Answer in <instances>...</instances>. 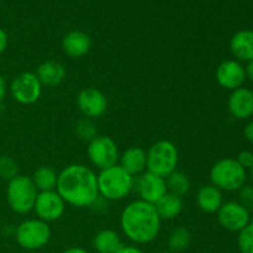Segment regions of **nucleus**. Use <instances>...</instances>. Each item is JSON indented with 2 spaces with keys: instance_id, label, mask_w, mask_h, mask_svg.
Instances as JSON below:
<instances>
[{
  "instance_id": "1",
  "label": "nucleus",
  "mask_w": 253,
  "mask_h": 253,
  "mask_svg": "<svg viewBox=\"0 0 253 253\" xmlns=\"http://www.w3.org/2000/svg\"><path fill=\"white\" fill-rule=\"evenodd\" d=\"M56 190L66 204L76 208L93 207L99 199L98 175L84 165H69L58 173Z\"/></svg>"
},
{
  "instance_id": "2",
  "label": "nucleus",
  "mask_w": 253,
  "mask_h": 253,
  "mask_svg": "<svg viewBox=\"0 0 253 253\" xmlns=\"http://www.w3.org/2000/svg\"><path fill=\"white\" fill-rule=\"evenodd\" d=\"M161 217L153 204L137 199L124 208L120 226L124 235L137 245L152 242L161 230Z\"/></svg>"
},
{
  "instance_id": "3",
  "label": "nucleus",
  "mask_w": 253,
  "mask_h": 253,
  "mask_svg": "<svg viewBox=\"0 0 253 253\" xmlns=\"http://www.w3.org/2000/svg\"><path fill=\"white\" fill-rule=\"evenodd\" d=\"M135 178L128 174L120 165L101 169L98 174L99 197L106 200H121L133 190Z\"/></svg>"
},
{
  "instance_id": "4",
  "label": "nucleus",
  "mask_w": 253,
  "mask_h": 253,
  "mask_svg": "<svg viewBox=\"0 0 253 253\" xmlns=\"http://www.w3.org/2000/svg\"><path fill=\"white\" fill-rule=\"evenodd\" d=\"M247 173L235 158H222L210 169V180L221 192H237L246 184Z\"/></svg>"
},
{
  "instance_id": "5",
  "label": "nucleus",
  "mask_w": 253,
  "mask_h": 253,
  "mask_svg": "<svg viewBox=\"0 0 253 253\" xmlns=\"http://www.w3.org/2000/svg\"><path fill=\"white\" fill-rule=\"evenodd\" d=\"M147 170L167 178L170 173L177 170L179 163V152L177 146L168 140H161L153 143L147 152Z\"/></svg>"
},
{
  "instance_id": "6",
  "label": "nucleus",
  "mask_w": 253,
  "mask_h": 253,
  "mask_svg": "<svg viewBox=\"0 0 253 253\" xmlns=\"http://www.w3.org/2000/svg\"><path fill=\"white\" fill-rule=\"evenodd\" d=\"M39 190L35 187L31 177L20 175L10 179L6 187V202L10 209L16 214H29L34 210Z\"/></svg>"
},
{
  "instance_id": "7",
  "label": "nucleus",
  "mask_w": 253,
  "mask_h": 253,
  "mask_svg": "<svg viewBox=\"0 0 253 253\" xmlns=\"http://www.w3.org/2000/svg\"><path fill=\"white\" fill-rule=\"evenodd\" d=\"M15 239L20 247L35 251L46 246L51 239V227L40 219L24 220L15 229Z\"/></svg>"
},
{
  "instance_id": "8",
  "label": "nucleus",
  "mask_w": 253,
  "mask_h": 253,
  "mask_svg": "<svg viewBox=\"0 0 253 253\" xmlns=\"http://www.w3.org/2000/svg\"><path fill=\"white\" fill-rule=\"evenodd\" d=\"M86 153L91 165L100 170L118 165L120 158L118 145L109 136H96L93 138L88 142Z\"/></svg>"
},
{
  "instance_id": "9",
  "label": "nucleus",
  "mask_w": 253,
  "mask_h": 253,
  "mask_svg": "<svg viewBox=\"0 0 253 253\" xmlns=\"http://www.w3.org/2000/svg\"><path fill=\"white\" fill-rule=\"evenodd\" d=\"M42 86L43 85L36 74L32 72H22L10 83V93L19 104L31 105L41 98Z\"/></svg>"
},
{
  "instance_id": "10",
  "label": "nucleus",
  "mask_w": 253,
  "mask_h": 253,
  "mask_svg": "<svg viewBox=\"0 0 253 253\" xmlns=\"http://www.w3.org/2000/svg\"><path fill=\"white\" fill-rule=\"evenodd\" d=\"M66 210V203L57 190L39 192L35 200L34 211L37 219L44 222H53L61 219Z\"/></svg>"
},
{
  "instance_id": "11",
  "label": "nucleus",
  "mask_w": 253,
  "mask_h": 253,
  "mask_svg": "<svg viewBox=\"0 0 253 253\" xmlns=\"http://www.w3.org/2000/svg\"><path fill=\"white\" fill-rule=\"evenodd\" d=\"M133 189L141 200L155 205L167 193V185L165 178L146 170L142 174L135 177Z\"/></svg>"
},
{
  "instance_id": "12",
  "label": "nucleus",
  "mask_w": 253,
  "mask_h": 253,
  "mask_svg": "<svg viewBox=\"0 0 253 253\" xmlns=\"http://www.w3.org/2000/svg\"><path fill=\"white\" fill-rule=\"evenodd\" d=\"M77 106L86 119H99L108 110V99L99 89L84 88L77 95Z\"/></svg>"
},
{
  "instance_id": "13",
  "label": "nucleus",
  "mask_w": 253,
  "mask_h": 253,
  "mask_svg": "<svg viewBox=\"0 0 253 253\" xmlns=\"http://www.w3.org/2000/svg\"><path fill=\"white\" fill-rule=\"evenodd\" d=\"M216 214L220 225L232 232H240L251 222L250 211L239 202L224 203Z\"/></svg>"
},
{
  "instance_id": "14",
  "label": "nucleus",
  "mask_w": 253,
  "mask_h": 253,
  "mask_svg": "<svg viewBox=\"0 0 253 253\" xmlns=\"http://www.w3.org/2000/svg\"><path fill=\"white\" fill-rule=\"evenodd\" d=\"M215 78L219 85L227 90L241 88L246 79L245 66L236 59H227L219 64L215 72Z\"/></svg>"
},
{
  "instance_id": "15",
  "label": "nucleus",
  "mask_w": 253,
  "mask_h": 253,
  "mask_svg": "<svg viewBox=\"0 0 253 253\" xmlns=\"http://www.w3.org/2000/svg\"><path fill=\"white\" fill-rule=\"evenodd\" d=\"M229 111L235 119L246 120L253 115V91L249 88H237L230 94Z\"/></svg>"
},
{
  "instance_id": "16",
  "label": "nucleus",
  "mask_w": 253,
  "mask_h": 253,
  "mask_svg": "<svg viewBox=\"0 0 253 253\" xmlns=\"http://www.w3.org/2000/svg\"><path fill=\"white\" fill-rule=\"evenodd\" d=\"M91 40L86 32L81 30L69 31L62 40V49L71 58H81L89 53Z\"/></svg>"
},
{
  "instance_id": "17",
  "label": "nucleus",
  "mask_w": 253,
  "mask_h": 253,
  "mask_svg": "<svg viewBox=\"0 0 253 253\" xmlns=\"http://www.w3.org/2000/svg\"><path fill=\"white\" fill-rule=\"evenodd\" d=\"M119 165L135 178L147 170V153L141 147H130L120 155Z\"/></svg>"
},
{
  "instance_id": "18",
  "label": "nucleus",
  "mask_w": 253,
  "mask_h": 253,
  "mask_svg": "<svg viewBox=\"0 0 253 253\" xmlns=\"http://www.w3.org/2000/svg\"><path fill=\"white\" fill-rule=\"evenodd\" d=\"M230 51L239 62H250L253 59V31L241 30L232 36Z\"/></svg>"
},
{
  "instance_id": "19",
  "label": "nucleus",
  "mask_w": 253,
  "mask_h": 253,
  "mask_svg": "<svg viewBox=\"0 0 253 253\" xmlns=\"http://www.w3.org/2000/svg\"><path fill=\"white\" fill-rule=\"evenodd\" d=\"M42 85L57 86L64 81L67 71L62 63L57 61H46L40 64L35 73Z\"/></svg>"
},
{
  "instance_id": "20",
  "label": "nucleus",
  "mask_w": 253,
  "mask_h": 253,
  "mask_svg": "<svg viewBox=\"0 0 253 253\" xmlns=\"http://www.w3.org/2000/svg\"><path fill=\"white\" fill-rule=\"evenodd\" d=\"M224 204L222 192L212 184L203 185L197 193V205L202 211L214 214Z\"/></svg>"
},
{
  "instance_id": "21",
  "label": "nucleus",
  "mask_w": 253,
  "mask_h": 253,
  "mask_svg": "<svg viewBox=\"0 0 253 253\" xmlns=\"http://www.w3.org/2000/svg\"><path fill=\"white\" fill-rule=\"evenodd\" d=\"M183 198L177 197L172 193H166L155 204L156 211L161 220H173L183 211Z\"/></svg>"
},
{
  "instance_id": "22",
  "label": "nucleus",
  "mask_w": 253,
  "mask_h": 253,
  "mask_svg": "<svg viewBox=\"0 0 253 253\" xmlns=\"http://www.w3.org/2000/svg\"><path fill=\"white\" fill-rule=\"evenodd\" d=\"M93 246L98 253H116L123 246V241L115 230L105 229L95 235Z\"/></svg>"
},
{
  "instance_id": "23",
  "label": "nucleus",
  "mask_w": 253,
  "mask_h": 253,
  "mask_svg": "<svg viewBox=\"0 0 253 253\" xmlns=\"http://www.w3.org/2000/svg\"><path fill=\"white\" fill-rule=\"evenodd\" d=\"M35 187L39 192H48V190H56L58 173L52 167L42 166L35 170L34 175L31 177Z\"/></svg>"
},
{
  "instance_id": "24",
  "label": "nucleus",
  "mask_w": 253,
  "mask_h": 253,
  "mask_svg": "<svg viewBox=\"0 0 253 253\" xmlns=\"http://www.w3.org/2000/svg\"><path fill=\"white\" fill-rule=\"evenodd\" d=\"M166 185H167L168 193H172V194L180 198L185 197L189 193L190 187H192L189 177L185 173L179 172V170H174L166 178Z\"/></svg>"
},
{
  "instance_id": "25",
  "label": "nucleus",
  "mask_w": 253,
  "mask_h": 253,
  "mask_svg": "<svg viewBox=\"0 0 253 253\" xmlns=\"http://www.w3.org/2000/svg\"><path fill=\"white\" fill-rule=\"evenodd\" d=\"M190 241H192V235L189 230L185 227H177L170 232L168 246H169L170 252H182L189 247Z\"/></svg>"
},
{
  "instance_id": "26",
  "label": "nucleus",
  "mask_w": 253,
  "mask_h": 253,
  "mask_svg": "<svg viewBox=\"0 0 253 253\" xmlns=\"http://www.w3.org/2000/svg\"><path fill=\"white\" fill-rule=\"evenodd\" d=\"M76 135L78 136L81 140L88 141L90 142L93 138L98 136V131H96L95 125L90 119H82L76 124Z\"/></svg>"
},
{
  "instance_id": "27",
  "label": "nucleus",
  "mask_w": 253,
  "mask_h": 253,
  "mask_svg": "<svg viewBox=\"0 0 253 253\" xmlns=\"http://www.w3.org/2000/svg\"><path fill=\"white\" fill-rule=\"evenodd\" d=\"M237 244L241 253H253V222L239 232Z\"/></svg>"
},
{
  "instance_id": "28",
  "label": "nucleus",
  "mask_w": 253,
  "mask_h": 253,
  "mask_svg": "<svg viewBox=\"0 0 253 253\" xmlns=\"http://www.w3.org/2000/svg\"><path fill=\"white\" fill-rule=\"evenodd\" d=\"M19 172V167L14 158L9 156H1L0 157V177L2 179H6L9 182L10 179L15 178Z\"/></svg>"
},
{
  "instance_id": "29",
  "label": "nucleus",
  "mask_w": 253,
  "mask_h": 253,
  "mask_svg": "<svg viewBox=\"0 0 253 253\" xmlns=\"http://www.w3.org/2000/svg\"><path fill=\"white\" fill-rule=\"evenodd\" d=\"M240 204L246 208L249 211H253V185L245 184L239 190Z\"/></svg>"
},
{
  "instance_id": "30",
  "label": "nucleus",
  "mask_w": 253,
  "mask_h": 253,
  "mask_svg": "<svg viewBox=\"0 0 253 253\" xmlns=\"http://www.w3.org/2000/svg\"><path fill=\"white\" fill-rule=\"evenodd\" d=\"M235 160L245 169H251L253 167V152L251 151H241Z\"/></svg>"
},
{
  "instance_id": "31",
  "label": "nucleus",
  "mask_w": 253,
  "mask_h": 253,
  "mask_svg": "<svg viewBox=\"0 0 253 253\" xmlns=\"http://www.w3.org/2000/svg\"><path fill=\"white\" fill-rule=\"evenodd\" d=\"M6 47H7V35L6 32L0 27V56L4 53Z\"/></svg>"
},
{
  "instance_id": "32",
  "label": "nucleus",
  "mask_w": 253,
  "mask_h": 253,
  "mask_svg": "<svg viewBox=\"0 0 253 253\" xmlns=\"http://www.w3.org/2000/svg\"><path fill=\"white\" fill-rule=\"evenodd\" d=\"M244 136L249 142L253 143V121H250V123L245 126Z\"/></svg>"
},
{
  "instance_id": "33",
  "label": "nucleus",
  "mask_w": 253,
  "mask_h": 253,
  "mask_svg": "<svg viewBox=\"0 0 253 253\" xmlns=\"http://www.w3.org/2000/svg\"><path fill=\"white\" fill-rule=\"evenodd\" d=\"M116 253H143V251L136 246H126V245H123L121 249Z\"/></svg>"
},
{
  "instance_id": "34",
  "label": "nucleus",
  "mask_w": 253,
  "mask_h": 253,
  "mask_svg": "<svg viewBox=\"0 0 253 253\" xmlns=\"http://www.w3.org/2000/svg\"><path fill=\"white\" fill-rule=\"evenodd\" d=\"M5 94H6V82H5L4 77L0 74V103L4 100Z\"/></svg>"
},
{
  "instance_id": "35",
  "label": "nucleus",
  "mask_w": 253,
  "mask_h": 253,
  "mask_svg": "<svg viewBox=\"0 0 253 253\" xmlns=\"http://www.w3.org/2000/svg\"><path fill=\"white\" fill-rule=\"evenodd\" d=\"M245 73H246V78H249L250 81L253 82V59L247 62V64L245 66Z\"/></svg>"
},
{
  "instance_id": "36",
  "label": "nucleus",
  "mask_w": 253,
  "mask_h": 253,
  "mask_svg": "<svg viewBox=\"0 0 253 253\" xmlns=\"http://www.w3.org/2000/svg\"><path fill=\"white\" fill-rule=\"evenodd\" d=\"M63 253H88L82 247H71V249L66 250Z\"/></svg>"
},
{
  "instance_id": "37",
  "label": "nucleus",
  "mask_w": 253,
  "mask_h": 253,
  "mask_svg": "<svg viewBox=\"0 0 253 253\" xmlns=\"http://www.w3.org/2000/svg\"><path fill=\"white\" fill-rule=\"evenodd\" d=\"M251 178H252V182H253V167L251 168Z\"/></svg>"
},
{
  "instance_id": "38",
  "label": "nucleus",
  "mask_w": 253,
  "mask_h": 253,
  "mask_svg": "<svg viewBox=\"0 0 253 253\" xmlns=\"http://www.w3.org/2000/svg\"><path fill=\"white\" fill-rule=\"evenodd\" d=\"M162 253H174V252H162Z\"/></svg>"
},
{
  "instance_id": "39",
  "label": "nucleus",
  "mask_w": 253,
  "mask_h": 253,
  "mask_svg": "<svg viewBox=\"0 0 253 253\" xmlns=\"http://www.w3.org/2000/svg\"><path fill=\"white\" fill-rule=\"evenodd\" d=\"M252 222H253V221H252Z\"/></svg>"
}]
</instances>
